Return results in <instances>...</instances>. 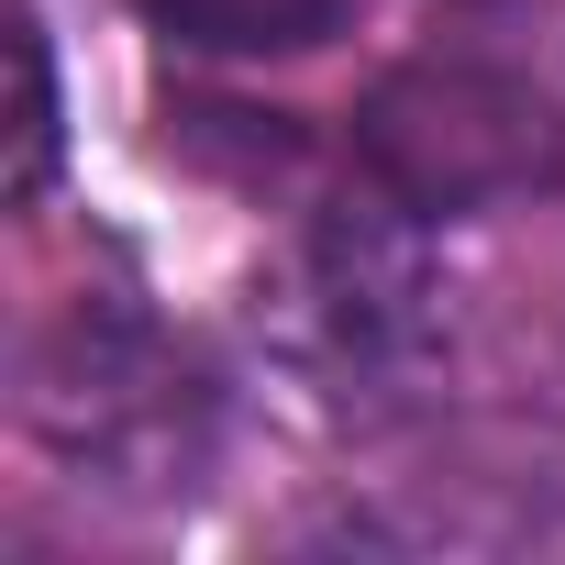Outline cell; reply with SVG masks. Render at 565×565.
<instances>
[{"label": "cell", "mask_w": 565, "mask_h": 565, "mask_svg": "<svg viewBox=\"0 0 565 565\" xmlns=\"http://www.w3.org/2000/svg\"><path fill=\"white\" fill-rule=\"evenodd\" d=\"M355 156L422 222H466V211H510V200L554 189L565 178V122L510 67L411 56V67H388L355 100Z\"/></svg>", "instance_id": "obj_1"}, {"label": "cell", "mask_w": 565, "mask_h": 565, "mask_svg": "<svg viewBox=\"0 0 565 565\" xmlns=\"http://www.w3.org/2000/svg\"><path fill=\"white\" fill-rule=\"evenodd\" d=\"M34 422H45L56 455H78V466H100L122 488H189L200 433H211L200 377L122 300H78L45 333V355H34Z\"/></svg>", "instance_id": "obj_2"}, {"label": "cell", "mask_w": 565, "mask_h": 565, "mask_svg": "<svg viewBox=\"0 0 565 565\" xmlns=\"http://www.w3.org/2000/svg\"><path fill=\"white\" fill-rule=\"evenodd\" d=\"M300 333L322 366L344 377H377V366H411L433 344V255H422V211L411 200H344L311 222L300 244Z\"/></svg>", "instance_id": "obj_3"}, {"label": "cell", "mask_w": 565, "mask_h": 565, "mask_svg": "<svg viewBox=\"0 0 565 565\" xmlns=\"http://www.w3.org/2000/svg\"><path fill=\"white\" fill-rule=\"evenodd\" d=\"M145 12L200 56H311L344 23V0H145Z\"/></svg>", "instance_id": "obj_4"}, {"label": "cell", "mask_w": 565, "mask_h": 565, "mask_svg": "<svg viewBox=\"0 0 565 565\" xmlns=\"http://www.w3.org/2000/svg\"><path fill=\"white\" fill-rule=\"evenodd\" d=\"M12 67H23V156H12V189L34 200L56 178V56H45V23L34 12L12 23Z\"/></svg>", "instance_id": "obj_5"}]
</instances>
